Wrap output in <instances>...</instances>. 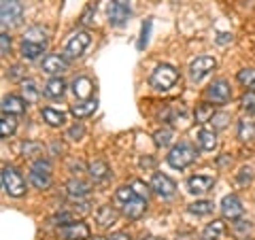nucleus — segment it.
I'll return each mask as SVG.
<instances>
[{"mask_svg": "<svg viewBox=\"0 0 255 240\" xmlns=\"http://www.w3.org/2000/svg\"><path fill=\"white\" fill-rule=\"evenodd\" d=\"M177 81H179V70L168 66V64H159V66L149 77L151 87L157 90V92H168V90H172V87L177 85Z\"/></svg>", "mask_w": 255, "mask_h": 240, "instance_id": "obj_1", "label": "nucleus"}, {"mask_svg": "<svg viewBox=\"0 0 255 240\" xmlns=\"http://www.w3.org/2000/svg\"><path fill=\"white\" fill-rule=\"evenodd\" d=\"M196 157H198V153L189 142H179V145H174L170 149V153L166 155V162H168L170 168H174V170H185L187 166L196 162Z\"/></svg>", "mask_w": 255, "mask_h": 240, "instance_id": "obj_2", "label": "nucleus"}, {"mask_svg": "<svg viewBox=\"0 0 255 240\" xmlns=\"http://www.w3.org/2000/svg\"><path fill=\"white\" fill-rule=\"evenodd\" d=\"M0 179H2V189L9 196H13V198L26 196V181H23V177L13 166H4L2 172H0Z\"/></svg>", "mask_w": 255, "mask_h": 240, "instance_id": "obj_3", "label": "nucleus"}, {"mask_svg": "<svg viewBox=\"0 0 255 240\" xmlns=\"http://www.w3.org/2000/svg\"><path fill=\"white\" fill-rule=\"evenodd\" d=\"M92 43V36H90V32H77V34H73L68 38V43L66 47H64V58L66 60H77V58H81V55L85 53V49L90 47Z\"/></svg>", "mask_w": 255, "mask_h": 240, "instance_id": "obj_4", "label": "nucleus"}, {"mask_svg": "<svg viewBox=\"0 0 255 240\" xmlns=\"http://www.w3.org/2000/svg\"><path fill=\"white\" fill-rule=\"evenodd\" d=\"M21 17H23V6L19 0H2V4H0V19H2L4 28L19 26Z\"/></svg>", "mask_w": 255, "mask_h": 240, "instance_id": "obj_5", "label": "nucleus"}, {"mask_svg": "<svg viewBox=\"0 0 255 240\" xmlns=\"http://www.w3.org/2000/svg\"><path fill=\"white\" fill-rule=\"evenodd\" d=\"M109 23L113 28H122L124 23L130 19L132 9H130V0H111L109 2Z\"/></svg>", "mask_w": 255, "mask_h": 240, "instance_id": "obj_6", "label": "nucleus"}, {"mask_svg": "<svg viewBox=\"0 0 255 240\" xmlns=\"http://www.w3.org/2000/svg\"><path fill=\"white\" fill-rule=\"evenodd\" d=\"M204 96L213 105H226V102H230V98H232V87H230L226 79H217V81H213L206 87Z\"/></svg>", "mask_w": 255, "mask_h": 240, "instance_id": "obj_7", "label": "nucleus"}, {"mask_svg": "<svg viewBox=\"0 0 255 240\" xmlns=\"http://www.w3.org/2000/svg\"><path fill=\"white\" fill-rule=\"evenodd\" d=\"M58 236L62 240H90L92 232L90 228L81 221H73V223H64L58 228Z\"/></svg>", "mask_w": 255, "mask_h": 240, "instance_id": "obj_8", "label": "nucleus"}, {"mask_svg": "<svg viewBox=\"0 0 255 240\" xmlns=\"http://www.w3.org/2000/svg\"><path fill=\"white\" fill-rule=\"evenodd\" d=\"M217 66V62L211 55H200V58H196L194 62L189 64V79L191 81H202L206 75H211V70H215Z\"/></svg>", "mask_w": 255, "mask_h": 240, "instance_id": "obj_9", "label": "nucleus"}, {"mask_svg": "<svg viewBox=\"0 0 255 240\" xmlns=\"http://www.w3.org/2000/svg\"><path fill=\"white\" fill-rule=\"evenodd\" d=\"M243 213H245V209H243V202L238 200V196L230 194V196H226V198L221 200V215L226 219L238 221V219L243 217Z\"/></svg>", "mask_w": 255, "mask_h": 240, "instance_id": "obj_10", "label": "nucleus"}, {"mask_svg": "<svg viewBox=\"0 0 255 240\" xmlns=\"http://www.w3.org/2000/svg\"><path fill=\"white\" fill-rule=\"evenodd\" d=\"M215 185V177L211 174H196V177L187 179V191L194 196H204L206 191H211Z\"/></svg>", "mask_w": 255, "mask_h": 240, "instance_id": "obj_11", "label": "nucleus"}, {"mask_svg": "<svg viewBox=\"0 0 255 240\" xmlns=\"http://www.w3.org/2000/svg\"><path fill=\"white\" fill-rule=\"evenodd\" d=\"M151 191H155V194L162 198H170V196H174V191H177V185H174V181L170 177L157 172V174H153V179H151Z\"/></svg>", "mask_w": 255, "mask_h": 240, "instance_id": "obj_12", "label": "nucleus"}, {"mask_svg": "<svg viewBox=\"0 0 255 240\" xmlns=\"http://www.w3.org/2000/svg\"><path fill=\"white\" fill-rule=\"evenodd\" d=\"M66 68H68V62L64 55L49 53L43 58V73L47 75H62V73H66Z\"/></svg>", "mask_w": 255, "mask_h": 240, "instance_id": "obj_13", "label": "nucleus"}, {"mask_svg": "<svg viewBox=\"0 0 255 240\" xmlns=\"http://www.w3.org/2000/svg\"><path fill=\"white\" fill-rule=\"evenodd\" d=\"M147 213V200L145 198H140V196H134L130 202H126L124 204V215L128 219H140L142 215Z\"/></svg>", "mask_w": 255, "mask_h": 240, "instance_id": "obj_14", "label": "nucleus"}, {"mask_svg": "<svg viewBox=\"0 0 255 240\" xmlns=\"http://www.w3.org/2000/svg\"><path fill=\"white\" fill-rule=\"evenodd\" d=\"M2 113L6 115H23L26 113V100L19 96H4L2 98Z\"/></svg>", "mask_w": 255, "mask_h": 240, "instance_id": "obj_15", "label": "nucleus"}, {"mask_svg": "<svg viewBox=\"0 0 255 240\" xmlns=\"http://www.w3.org/2000/svg\"><path fill=\"white\" fill-rule=\"evenodd\" d=\"M73 92L79 100H90L94 94V83L90 77H77L73 81Z\"/></svg>", "mask_w": 255, "mask_h": 240, "instance_id": "obj_16", "label": "nucleus"}, {"mask_svg": "<svg viewBox=\"0 0 255 240\" xmlns=\"http://www.w3.org/2000/svg\"><path fill=\"white\" fill-rule=\"evenodd\" d=\"M90 191H92V187L81 179H73V181L66 183V194L73 200H81L85 196H90Z\"/></svg>", "mask_w": 255, "mask_h": 240, "instance_id": "obj_17", "label": "nucleus"}, {"mask_svg": "<svg viewBox=\"0 0 255 240\" xmlns=\"http://www.w3.org/2000/svg\"><path fill=\"white\" fill-rule=\"evenodd\" d=\"M96 109H98V100H83V102H79V105H73L70 107V113H73L77 119H85V117H90L96 113Z\"/></svg>", "mask_w": 255, "mask_h": 240, "instance_id": "obj_18", "label": "nucleus"}, {"mask_svg": "<svg viewBox=\"0 0 255 240\" xmlns=\"http://www.w3.org/2000/svg\"><path fill=\"white\" fill-rule=\"evenodd\" d=\"M198 145H200L202 151H215L217 149V134L215 130H209V127H202L200 132H198Z\"/></svg>", "mask_w": 255, "mask_h": 240, "instance_id": "obj_19", "label": "nucleus"}, {"mask_svg": "<svg viewBox=\"0 0 255 240\" xmlns=\"http://www.w3.org/2000/svg\"><path fill=\"white\" fill-rule=\"evenodd\" d=\"M96 219H98V226L100 228H111V226H115L117 219H119V213L113 209V206H100V211L98 215H96Z\"/></svg>", "mask_w": 255, "mask_h": 240, "instance_id": "obj_20", "label": "nucleus"}, {"mask_svg": "<svg viewBox=\"0 0 255 240\" xmlns=\"http://www.w3.org/2000/svg\"><path fill=\"white\" fill-rule=\"evenodd\" d=\"M87 172H90V177L94 181H107L111 177V170L107 162H102V159H94V162H90V166H87Z\"/></svg>", "mask_w": 255, "mask_h": 240, "instance_id": "obj_21", "label": "nucleus"}, {"mask_svg": "<svg viewBox=\"0 0 255 240\" xmlns=\"http://www.w3.org/2000/svg\"><path fill=\"white\" fill-rule=\"evenodd\" d=\"M45 96H49V98H62L64 92H66V83H64V79L60 77H53L49 81L45 83Z\"/></svg>", "mask_w": 255, "mask_h": 240, "instance_id": "obj_22", "label": "nucleus"}, {"mask_svg": "<svg viewBox=\"0 0 255 240\" xmlns=\"http://www.w3.org/2000/svg\"><path fill=\"white\" fill-rule=\"evenodd\" d=\"M41 115H43V119H45V121L49 123L51 127H60V125H64V121H66V115H64L62 111L51 109V107H45V109L41 111Z\"/></svg>", "mask_w": 255, "mask_h": 240, "instance_id": "obj_23", "label": "nucleus"}, {"mask_svg": "<svg viewBox=\"0 0 255 240\" xmlns=\"http://www.w3.org/2000/svg\"><path fill=\"white\" fill-rule=\"evenodd\" d=\"M223 232H226V223H223L221 219H215L213 223H209V226L204 228L202 240H219Z\"/></svg>", "mask_w": 255, "mask_h": 240, "instance_id": "obj_24", "label": "nucleus"}, {"mask_svg": "<svg viewBox=\"0 0 255 240\" xmlns=\"http://www.w3.org/2000/svg\"><path fill=\"white\" fill-rule=\"evenodd\" d=\"M21 58L23 60H36L41 53H45V45H36V43H21Z\"/></svg>", "mask_w": 255, "mask_h": 240, "instance_id": "obj_25", "label": "nucleus"}, {"mask_svg": "<svg viewBox=\"0 0 255 240\" xmlns=\"http://www.w3.org/2000/svg\"><path fill=\"white\" fill-rule=\"evenodd\" d=\"M15 130H17V119H15V115L2 113V119H0V136H2V138H9Z\"/></svg>", "mask_w": 255, "mask_h": 240, "instance_id": "obj_26", "label": "nucleus"}, {"mask_svg": "<svg viewBox=\"0 0 255 240\" xmlns=\"http://www.w3.org/2000/svg\"><path fill=\"white\" fill-rule=\"evenodd\" d=\"M213 117H215V107L209 105V102H200V105L196 107V121L198 123H206V121H211Z\"/></svg>", "mask_w": 255, "mask_h": 240, "instance_id": "obj_27", "label": "nucleus"}, {"mask_svg": "<svg viewBox=\"0 0 255 240\" xmlns=\"http://www.w3.org/2000/svg\"><path fill=\"white\" fill-rule=\"evenodd\" d=\"M30 183L34 185L36 189H47L51 185V174H43V172H36V170H30L28 174Z\"/></svg>", "mask_w": 255, "mask_h": 240, "instance_id": "obj_28", "label": "nucleus"}, {"mask_svg": "<svg viewBox=\"0 0 255 240\" xmlns=\"http://www.w3.org/2000/svg\"><path fill=\"white\" fill-rule=\"evenodd\" d=\"M255 136V123L251 119H243V121H238V138L241 140H251Z\"/></svg>", "mask_w": 255, "mask_h": 240, "instance_id": "obj_29", "label": "nucleus"}, {"mask_svg": "<svg viewBox=\"0 0 255 240\" xmlns=\"http://www.w3.org/2000/svg\"><path fill=\"white\" fill-rule=\"evenodd\" d=\"M45 30L43 28H30L26 30V34H23V43H36V45H45Z\"/></svg>", "mask_w": 255, "mask_h": 240, "instance_id": "obj_30", "label": "nucleus"}, {"mask_svg": "<svg viewBox=\"0 0 255 240\" xmlns=\"http://www.w3.org/2000/svg\"><path fill=\"white\" fill-rule=\"evenodd\" d=\"M21 92H23V100H26V105H34L38 100V90L34 81H23L21 83Z\"/></svg>", "mask_w": 255, "mask_h": 240, "instance_id": "obj_31", "label": "nucleus"}, {"mask_svg": "<svg viewBox=\"0 0 255 240\" xmlns=\"http://www.w3.org/2000/svg\"><path fill=\"white\" fill-rule=\"evenodd\" d=\"M187 211L191 215H198V217H202V215H209L213 213V202H209V200H200V202H194L187 206Z\"/></svg>", "mask_w": 255, "mask_h": 240, "instance_id": "obj_32", "label": "nucleus"}, {"mask_svg": "<svg viewBox=\"0 0 255 240\" xmlns=\"http://www.w3.org/2000/svg\"><path fill=\"white\" fill-rule=\"evenodd\" d=\"M238 81L245 87H249L251 92H255V68H243L238 70Z\"/></svg>", "mask_w": 255, "mask_h": 240, "instance_id": "obj_33", "label": "nucleus"}, {"mask_svg": "<svg viewBox=\"0 0 255 240\" xmlns=\"http://www.w3.org/2000/svg\"><path fill=\"white\" fill-rule=\"evenodd\" d=\"M21 153L26 157H36V155L43 153V145L41 142H34V140H26L21 145Z\"/></svg>", "mask_w": 255, "mask_h": 240, "instance_id": "obj_34", "label": "nucleus"}, {"mask_svg": "<svg viewBox=\"0 0 255 240\" xmlns=\"http://www.w3.org/2000/svg\"><path fill=\"white\" fill-rule=\"evenodd\" d=\"M153 138H155V145L157 147H168L170 142H172V132L168 130V127H164V130H157L153 134Z\"/></svg>", "mask_w": 255, "mask_h": 240, "instance_id": "obj_35", "label": "nucleus"}, {"mask_svg": "<svg viewBox=\"0 0 255 240\" xmlns=\"http://www.w3.org/2000/svg\"><path fill=\"white\" fill-rule=\"evenodd\" d=\"M134 196H136V194H134V189H132V187H128V185L119 187V189L115 191V198H117V202H122V204L130 202V200H132Z\"/></svg>", "mask_w": 255, "mask_h": 240, "instance_id": "obj_36", "label": "nucleus"}, {"mask_svg": "<svg viewBox=\"0 0 255 240\" xmlns=\"http://www.w3.org/2000/svg\"><path fill=\"white\" fill-rule=\"evenodd\" d=\"M241 102H243V109L247 111V113L255 115V92H247Z\"/></svg>", "mask_w": 255, "mask_h": 240, "instance_id": "obj_37", "label": "nucleus"}, {"mask_svg": "<svg viewBox=\"0 0 255 240\" xmlns=\"http://www.w3.org/2000/svg\"><path fill=\"white\" fill-rule=\"evenodd\" d=\"M130 187L134 189V194L140 196V198H145V200H147V198H149V194H151V185H145L142 181H134Z\"/></svg>", "mask_w": 255, "mask_h": 240, "instance_id": "obj_38", "label": "nucleus"}, {"mask_svg": "<svg viewBox=\"0 0 255 240\" xmlns=\"http://www.w3.org/2000/svg\"><path fill=\"white\" fill-rule=\"evenodd\" d=\"M30 170H36V172H43V174H51V164L47 162V159H36V162L32 164Z\"/></svg>", "mask_w": 255, "mask_h": 240, "instance_id": "obj_39", "label": "nucleus"}, {"mask_svg": "<svg viewBox=\"0 0 255 240\" xmlns=\"http://www.w3.org/2000/svg\"><path fill=\"white\" fill-rule=\"evenodd\" d=\"M85 136V127L81 123H75L73 127L68 130V138H73V140H81Z\"/></svg>", "mask_w": 255, "mask_h": 240, "instance_id": "obj_40", "label": "nucleus"}, {"mask_svg": "<svg viewBox=\"0 0 255 240\" xmlns=\"http://www.w3.org/2000/svg\"><path fill=\"white\" fill-rule=\"evenodd\" d=\"M251 181H253V170L251 168H243L241 174H238V183H241V185H249Z\"/></svg>", "mask_w": 255, "mask_h": 240, "instance_id": "obj_41", "label": "nucleus"}, {"mask_svg": "<svg viewBox=\"0 0 255 240\" xmlns=\"http://www.w3.org/2000/svg\"><path fill=\"white\" fill-rule=\"evenodd\" d=\"M0 51H2V55H9V51H11V38L6 32L0 34Z\"/></svg>", "mask_w": 255, "mask_h": 240, "instance_id": "obj_42", "label": "nucleus"}, {"mask_svg": "<svg viewBox=\"0 0 255 240\" xmlns=\"http://www.w3.org/2000/svg\"><path fill=\"white\" fill-rule=\"evenodd\" d=\"M211 121H215V127L217 130H221V127H226L228 125V121H230V115H226V113H219V115H215Z\"/></svg>", "mask_w": 255, "mask_h": 240, "instance_id": "obj_43", "label": "nucleus"}, {"mask_svg": "<svg viewBox=\"0 0 255 240\" xmlns=\"http://www.w3.org/2000/svg\"><path fill=\"white\" fill-rule=\"evenodd\" d=\"M149 28H151V21L147 19L145 23H142V34H140V41H138V49H142V47L147 45V36H149Z\"/></svg>", "mask_w": 255, "mask_h": 240, "instance_id": "obj_44", "label": "nucleus"}, {"mask_svg": "<svg viewBox=\"0 0 255 240\" xmlns=\"http://www.w3.org/2000/svg\"><path fill=\"white\" fill-rule=\"evenodd\" d=\"M234 232H236V234H243V232H249L251 230V223L249 221H243V219H238L236 223H234Z\"/></svg>", "mask_w": 255, "mask_h": 240, "instance_id": "obj_45", "label": "nucleus"}, {"mask_svg": "<svg viewBox=\"0 0 255 240\" xmlns=\"http://www.w3.org/2000/svg\"><path fill=\"white\" fill-rule=\"evenodd\" d=\"M92 13H96V2H90V4H87V9L83 11V15H81V23H90L92 19Z\"/></svg>", "mask_w": 255, "mask_h": 240, "instance_id": "obj_46", "label": "nucleus"}, {"mask_svg": "<svg viewBox=\"0 0 255 240\" xmlns=\"http://www.w3.org/2000/svg\"><path fill=\"white\" fill-rule=\"evenodd\" d=\"M109 240H132L130 236H128L126 234V232H117V234H113V236H111Z\"/></svg>", "mask_w": 255, "mask_h": 240, "instance_id": "obj_47", "label": "nucleus"}, {"mask_svg": "<svg viewBox=\"0 0 255 240\" xmlns=\"http://www.w3.org/2000/svg\"><path fill=\"white\" fill-rule=\"evenodd\" d=\"M219 43H226V41H232V34H219V38H217Z\"/></svg>", "mask_w": 255, "mask_h": 240, "instance_id": "obj_48", "label": "nucleus"}, {"mask_svg": "<svg viewBox=\"0 0 255 240\" xmlns=\"http://www.w3.org/2000/svg\"><path fill=\"white\" fill-rule=\"evenodd\" d=\"M142 240H164V238H157V236H147V238H142Z\"/></svg>", "mask_w": 255, "mask_h": 240, "instance_id": "obj_49", "label": "nucleus"}, {"mask_svg": "<svg viewBox=\"0 0 255 240\" xmlns=\"http://www.w3.org/2000/svg\"><path fill=\"white\" fill-rule=\"evenodd\" d=\"M94 240H109V238H94Z\"/></svg>", "mask_w": 255, "mask_h": 240, "instance_id": "obj_50", "label": "nucleus"}, {"mask_svg": "<svg viewBox=\"0 0 255 240\" xmlns=\"http://www.w3.org/2000/svg\"><path fill=\"white\" fill-rule=\"evenodd\" d=\"M177 240H187V238H183V236H181V238H177Z\"/></svg>", "mask_w": 255, "mask_h": 240, "instance_id": "obj_51", "label": "nucleus"}]
</instances>
